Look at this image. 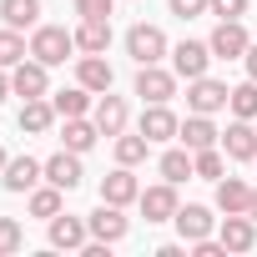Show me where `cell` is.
I'll list each match as a JSON object with an SVG mask.
<instances>
[{"label":"cell","instance_id":"6da1fadb","mask_svg":"<svg viewBox=\"0 0 257 257\" xmlns=\"http://www.w3.org/2000/svg\"><path fill=\"white\" fill-rule=\"evenodd\" d=\"M71 51H76V36H71L66 26H36V36H31V56H36L41 66H66Z\"/></svg>","mask_w":257,"mask_h":257},{"label":"cell","instance_id":"7a4b0ae2","mask_svg":"<svg viewBox=\"0 0 257 257\" xmlns=\"http://www.w3.org/2000/svg\"><path fill=\"white\" fill-rule=\"evenodd\" d=\"M126 56H132L137 66H157L162 56H167V36L157 31V26H132V31H126Z\"/></svg>","mask_w":257,"mask_h":257},{"label":"cell","instance_id":"3957f363","mask_svg":"<svg viewBox=\"0 0 257 257\" xmlns=\"http://www.w3.org/2000/svg\"><path fill=\"white\" fill-rule=\"evenodd\" d=\"M51 66H41L36 56H26L21 66H11V96H21V101H31V96H51V76H46Z\"/></svg>","mask_w":257,"mask_h":257},{"label":"cell","instance_id":"277c9868","mask_svg":"<svg viewBox=\"0 0 257 257\" xmlns=\"http://www.w3.org/2000/svg\"><path fill=\"white\" fill-rule=\"evenodd\" d=\"M207 46H212V56H217V61H242V56H247V46H252V36H247V26H242V21H222V26L212 31V41H207Z\"/></svg>","mask_w":257,"mask_h":257},{"label":"cell","instance_id":"5b68a950","mask_svg":"<svg viewBox=\"0 0 257 257\" xmlns=\"http://www.w3.org/2000/svg\"><path fill=\"white\" fill-rule=\"evenodd\" d=\"M217 56H212V46L207 41H182L177 51H172V71L177 76H187V81H197V76H207V66H212Z\"/></svg>","mask_w":257,"mask_h":257},{"label":"cell","instance_id":"8992f818","mask_svg":"<svg viewBox=\"0 0 257 257\" xmlns=\"http://www.w3.org/2000/svg\"><path fill=\"white\" fill-rule=\"evenodd\" d=\"M137 96H142L147 106H157V101H172V96H177V71L142 66V71H137Z\"/></svg>","mask_w":257,"mask_h":257},{"label":"cell","instance_id":"52a82bcc","mask_svg":"<svg viewBox=\"0 0 257 257\" xmlns=\"http://www.w3.org/2000/svg\"><path fill=\"white\" fill-rule=\"evenodd\" d=\"M137 207H142V217L147 222H172L177 217V182H162V187H147L142 197H137Z\"/></svg>","mask_w":257,"mask_h":257},{"label":"cell","instance_id":"ba28073f","mask_svg":"<svg viewBox=\"0 0 257 257\" xmlns=\"http://www.w3.org/2000/svg\"><path fill=\"white\" fill-rule=\"evenodd\" d=\"M227 86L222 81H212V76H197V81H187V106L192 111H202V116H212V111H222L227 106Z\"/></svg>","mask_w":257,"mask_h":257},{"label":"cell","instance_id":"9c48e42d","mask_svg":"<svg viewBox=\"0 0 257 257\" xmlns=\"http://www.w3.org/2000/svg\"><path fill=\"white\" fill-rule=\"evenodd\" d=\"M177 142L187 147V152H207V147H217L222 142V132L212 126V116H202V111H192L182 126H177Z\"/></svg>","mask_w":257,"mask_h":257},{"label":"cell","instance_id":"30bf717a","mask_svg":"<svg viewBox=\"0 0 257 257\" xmlns=\"http://www.w3.org/2000/svg\"><path fill=\"white\" fill-rule=\"evenodd\" d=\"M137 197H142V187H137L132 167H121V162H116V172L101 177V202H111V207H132Z\"/></svg>","mask_w":257,"mask_h":257},{"label":"cell","instance_id":"8fae6325","mask_svg":"<svg viewBox=\"0 0 257 257\" xmlns=\"http://www.w3.org/2000/svg\"><path fill=\"white\" fill-rule=\"evenodd\" d=\"M222 152H227L232 162H257V126L237 116L227 132H222Z\"/></svg>","mask_w":257,"mask_h":257},{"label":"cell","instance_id":"7c38bea8","mask_svg":"<svg viewBox=\"0 0 257 257\" xmlns=\"http://www.w3.org/2000/svg\"><path fill=\"white\" fill-rule=\"evenodd\" d=\"M86 227H91V237H96V242H111V247H116V242L126 237V227H132V222L121 217V207L101 202V207H96V212L86 217Z\"/></svg>","mask_w":257,"mask_h":257},{"label":"cell","instance_id":"4fadbf2b","mask_svg":"<svg viewBox=\"0 0 257 257\" xmlns=\"http://www.w3.org/2000/svg\"><path fill=\"white\" fill-rule=\"evenodd\" d=\"M91 242V227H86V217H51V247H61V252H81Z\"/></svg>","mask_w":257,"mask_h":257},{"label":"cell","instance_id":"5bb4252c","mask_svg":"<svg viewBox=\"0 0 257 257\" xmlns=\"http://www.w3.org/2000/svg\"><path fill=\"white\" fill-rule=\"evenodd\" d=\"M222 247L227 252H252L257 247V222L247 212H227L222 217Z\"/></svg>","mask_w":257,"mask_h":257},{"label":"cell","instance_id":"9a60e30c","mask_svg":"<svg viewBox=\"0 0 257 257\" xmlns=\"http://www.w3.org/2000/svg\"><path fill=\"white\" fill-rule=\"evenodd\" d=\"M41 177H46V162H36V157H11V162H6V172H0L6 192H31Z\"/></svg>","mask_w":257,"mask_h":257},{"label":"cell","instance_id":"2e32d148","mask_svg":"<svg viewBox=\"0 0 257 257\" xmlns=\"http://www.w3.org/2000/svg\"><path fill=\"white\" fill-rule=\"evenodd\" d=\"M81 177H86V172H81V152H66V147H61V152L46 162V182H56L61 192H76Z\"/></svg>","mask_w":257,"mask_h":257},{"label":"cell","instance_id":"e0dca14e","mask_svg":"<svg viewBox=\"0 0 257 257\" xmlns=\"http://www.w3.org/2000/svg\"><path fill=\"white\" fill-rule=\"evenodd\" d=\"M106 46H111V16H91V21H81V31H76V51H81V56H106Z\"/></svg>","mask_w":257,"mask_h":257},{"label":"cell","instance_id":"ac0fdd59","mask_svg":"<svg viewBox=\"0 0 257 257\" xmlns=\"http://www.w3.org/2000/svg\"><path fill=\"white\" fill-rule=\"evenodd\" d=\"M177 126H182V121L172 116L167 101H157V106L142 111V137H147V142H172V137H177Z\"/></svg>","mask_w":257,"mask_h":257},{"label":"cell","instance_id":"d6986e66","mask_svg":"<svg viewBox=\"0 0 257 257\" xmlns=\"http://www.w3.org/2000/svg\"><path fill=\"white\" fill-rule=\"evenodd\" d=\"M16 121H21V132H26V137H46L51 126H56V106H51L46 96H31V101L21 106Z\"/></svg>","mask_w":257,"mask_h":257},{"label":"cell","instance_id":"ffe728a7","mask_svg":"<svg viewBox=\"0 0 257 257\" xmlns=\"http://www.w3.org/2000/svg\"><path fill=\"white\" fill-rule=\"evenodd\" d=\"M177 232H182V242H202V237H212V212L207 207H197V202H187V207H177Z\"/></svg>","mask_w":257,"mask_h":257},{"label":"cell","instance_id":"44dd1931","mask_svg":"<svg viewBox=\"0 0 257 257\" xmlns=\"http://www.w3.org/2000/svg\"><path fill=\"white\" fill-rule=\"evenodd\" d=\"M76 81L86 86V91H111V81H116V71H111V61L106 56H81V66H76Z\"/></svg>","mask_w":257,"mask_h":257},{"label":"cell","instance_id":"7402d4cb","mask_svg":"<svg viewBox=\"0 0 257 257\" xmlns=\"http://www.w3.org/2000/svg\"><path fill=\"white\" fill-rule=\"evenodd\" d=\"M96 126H101V137H121V132H126V101L111 96V91H101V101H96Z\"/></svg>","mask_w":257,"mask_h":257},{"label":"cell","instance_id":"603a6c76","mask_svg":"<svg viewBox=\"0 0 257 257\" xmlns=\"http://www.w3.org/2000/svg\"><path fill=\"white\" fill-rule=\"evenodd\" d=\"M96 137H101V126H96V121H86V116H66V132H61L66 152H91Z\"/></svg>","mask_w":257,"mask_h":257},{"label":"cell","instance_id":"cb8c5ba5","mask_svg":"<svg viewBox=\"0 0 257 257\" xmlns=\"http://www.w3.org/2000/svg\"><path fill=\"white\" fill-rule=\"evenodd\" d=\"M247 202H252V187L247 182H237V177H222L217 182V212L227 217V212H247Z\"/></svg>","mask_w":257,"mask_h":257},{"label":"cell","instance_id":"d4e9b609","mask_svg":"<svg viewBox=\"0 0 257 257\" xmlns=\"http://www.w3.org/2000/svg\"><path fill=\"white\" fill-rule=\"evenodd\" d=\"M0 21L16 26V31L36 26V21H41V0H0Z\"/></svg>","mask_w":257,"mask_h":257},{"label":"cell","instance_id":"484cf974","mask_svg":"<svg viewBox=\"0 0 257 257\" xmlns=\"http://www.w3.org/2000/svg\"><path fill=\"white\" fill-rule=\"evenodd\" d=\"M51 106H56V116H86V111H91V91L76 81L71 91H56V96H51Z\"/></svg>","mask_w":257,"mask_h":257},{"label":"cell","instance_id":"4316f807","mask_svg":"<svg viewBox=\"0 0 257 257\" xmlns=\"http://www.w3.org/2000/svg\"><path fill=\"white\" fill-rule=\"evenodd\" d=\"M222 172H227V162H222V142L207 147V152H192V177H202V182H222Z\"/></svg>","mask_w":257,"mask_h":257},{"label":"cell","instance_id":"83f0119b","mask_svg":"<svg viewBox=\"0 0 257 257\" xmlns=\"http://www.w3.org/2000/svg\"><path fill=\"white\" fill-rule=\"evenodd\" d=\"M61 197H66V192H61L56 182H46V187H31V217H46V222H51V217L61 212Z\"/></svg>","mask_w":257,"mask_h":257},{"label":"cell","instance_id":"f1b7e54d","mask_svg":"<svg viewBox=\"0 0 257 257\" xmlns=\"http://www.w3.org/2000/svg\"><path fill=\"white\" fill-rule=\"evenodd\" d=\"M227 106H232V116H242V121H257V81L247 76L242 86H232Z\"/></svg>","mask_w":257,"mask_h":257},{"label":"cell","instance_id":"f546056e","mask_svg":"<svg viewBox=\"0 0 257 257\" xmlns=\"http://www.w3.org/2000/svg\"><path fill=\"white\" fill-rule=\"evenodd\" d=\"M26 56H31V46L21 41V31H16V26H6V31H0V66L11 71V66H21Z\"/></svg>","mask_w":257,"mask_h":257},{"label":"cell","instance_id":"4dcf8cb0","mask_svg":"<svg viewBox=\"0 0 257 257\" xmlns=\"http://www.w3.org/2000/svg\"><path fill=\"white\" fill-rule=\"evenodd\" d=\"M147 152H152V142H147L142 132H137V137H126V132L116 137V162H121V167H137V162H147Z\"/></svg>","mask_w":257,"mask_h":257},{"label":"cell","instance_id":"1f68e13d","mask_svg":"<svg viewBox=\"0 0 257 257\" xmlns=\"http://www.w3.org/2000/svg\"><path fill=\"white\" fill-rule=\"evenodd\" d=\"M162 177L167 182H187L192 177V152H167L162 157Z\"/></svg>","mask_w":257,"mask_h":257},{"label":"cell","instance_id":"d6a6232c","mask_svg":"<svg viewBox=\"0 0 257 257\" xmlns=\"http://www.w3.org/2000/svg\"><path fill=\"white\" fill-rule=\"evenodd\" d=\"M21 242H26L21 222H16V217H0V257H11V252H21Z\"/></svg>","mask_w":257,"mask_h":257},{"label":"cell","instance_id":"836d02e7","mask_svg":"<svg viewBox=\"0 0 257 257\" xmlns=\"http://www.w3.org/2000/svg\"><path fill=\"white\" fill-rule=\"evenodd\" d=\"M207 11H212L217 21H242V16H247V0H207Z\"/></svg>","mask_w":257,"mask_h":257},{"label":"cell","instance_id":"e575fe53","mask_svg":"<svg viewBox=\"0 0 257 257\" xmlns=\"http://www.w3.org/2000/svg\"><path fill=\"white\" fill-rule=\"evenodd\" d=\"M111 6H116V0H76V16H81V21H91V16H111Z\"/></svg>","mask_w":257,"mask_h":257},{"label":"cell","instance_id":"d590c367","mask_svg":"<svg viewBox=\"0 0 257 257\" xmlns=\"http://www.w3.org/2000/svg\"><path fill=\"white\" fill-rule=\"evenodd\" d=\"M167 6H172V16L192 21V16H202V11H207V0H167Z\"/></svg>","mask_w":257,"mask_h":257},{"label":"cell","instance_id":"8d00e7d4","mask_svg":"<svg viewBox=\"0 0 257 257\" xmlns=\"http://www.w3.org/2000/svg\"><path fill=\"white\" fill-rule=\"evenodd\" d=\"M242 61H247V76L257 81V46H247V56H242Z\"/></svg>","mask_w":257,"mask_h":257},{"label":"cell","instance_id":"74e56055","mask_svg":"<svg viewBox=\"0 0 257 257\" xmlns=\"http://www.w3.org/2000/svg\"><path fill=\"white\" fill-rule=\"evenodd\" d=\"M11 96V76H6V66H0V101Z\"/></svg>","mask_w":257,"mask_h":257},{"label":"cell","instance_id":"f35d334b","mask_svg":"<svg viewBox=\"0 0 257 257\" xmlns=\"http://www.w3.org/2000/svg\"><path fill=\"white\" fill-rule=\"evenodd\" d=\"M247 217L257 222V187H252V202H247Z\"/></svg>","mask_w":257,"mask_h":257},{"label":"cell","instance_id":"ab89813d","mask_svg":"<svg viewBox=\"0 0 257 257\" xmlns=\"http://www.w3.org/2000/svg\"><path fill=\"white\" fill-rule=\"evenodd\" d=\"M6 162H11V157H6V147H0V172H6Z\"/></svg>","mask_w":257,"mask_h":257}]
</instances>
